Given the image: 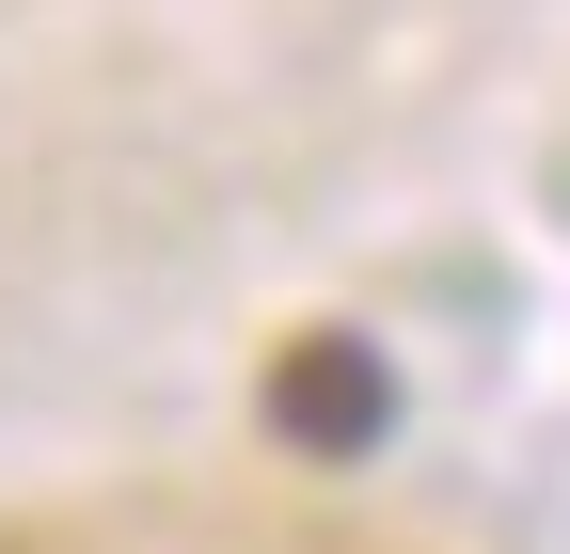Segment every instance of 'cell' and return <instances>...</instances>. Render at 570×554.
I'll return each mask as SVG.
<instances>
[{"label":"cell","instance_id":"6da1fadb","mask_svg":"<svg viewBox=\"0 0 570 554\" xmlns=\"http://www.w3.org/2000/svg\"><path fill=\"white\" fill-rule=\"evenodd\" d=\"M254 412H269L285 459H365V444L396 428V365L365 349V333H285L269 380H254Z\"/></svg>","mask_w":570,"mask_h":554}]
</instances>
